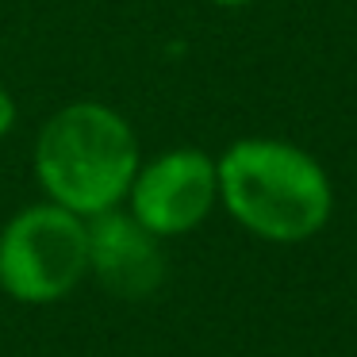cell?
<instances>
[{"mask_svg": "<svg viewBox=\"0 0 357 357\" xmlns=\"http://www.w3.org/2000/svg\"><path fill=\"white\" fill-rule=\"evenodd\" d=\"M219 204L261 242L296 246L331 223L334 185L315 154L284 139L250 135L215 158Z\"/></svg>", "mask_w": 357, "mask_h": 357, "instance_id": "obj_1", "label": "cell"}, {"mask_svg": "<svg viewBox=\"0 0 357 357\" xmlns=\"http://www.w3.org/2000/svg\"><path fill=\"white\" fill-rule=\"evenodd\" d=\"M31 165L50 204L93 219L123 208L142 154L123 112L104 100H73L39 127Z\"/></svg>", "mask_w": 357, "mask_h": 357, "instance_id": "obj_2", "label": "cell"}, {"mask_svg": "<svg viewBox=\"0 0 357 357\" xmlns=\"http://www.w3.org/2000/svg\"><path fill=\"white\" fill-rule=\"evenodd\" d=\"M89 277V223L43 200L0 227V292L27 307L58 303Z\"/></svg>", "mask_w": 357, "mask_h": 357, "instance_id": "obj_3", "label": "cell"}, {"mask_svg": "<svg viewBox=\"0 0 357 357\" xmlns=\"http://www.w3.org/2000/svg\"><path fill=\"white\" fill-rule=\"evenodd\" d=\"M123 204L158 238L196 231L219 204L215 158L200 146L162 150L158 158L139 165Z\"/></svg>", "mask_w": 357, "mask_h": 357, "instance_id": "obj_4", "label": "cell"}, {"mask_svg": "<svg viewBox=\"0 0 357 357\" xmlns=\"http://www.w3.org/2000/svg\"><path fill=\"white\" fill-rule=\"evenodd\" d=\"M89 223V273L104 292L119 300H146L165 280L162 238L139 223L131 211L112 208Z\"/></svg>", "mask_w": 357, "mask_h": 357, "instance_id": "obj_5", "label": "cell"}, {"mask_svg": "<svg viewBox=\"0 0 357 357\" xmlns=\"http://www.w3.org/2000/svg\"><path fill=\"white\" fill-rule=\"evenodd\" d=\"M12 127H16V100L4 85H0V139H8Z\"/></svg>", "mask_w": 357, "mask_h": 357, "instance_id": "obj_6", "label": "cell"}, {"mask_svg": "<svg viewBox=\"0 0 357 357\" xmlns=\"http://www.w3.org/2000/svg\"><path fill=\"white\" fill-rule=\"evenodd\" d=\"M208 4H219V8H246L254 0H208Z\"/></svg>", "mask_w": 357, "mask_h": 357, "instance_id": "obj_7", "label": "cell"}]
</instances>
